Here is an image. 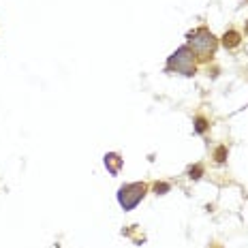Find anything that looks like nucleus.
Wrapping results in <instances>:
<instances>
[{
	"label": "nucleus",
	"instance_id": "obj_1",
	"mask_svg": "<svg viewBox=\"0 0 248 248\" xmlns=\"http://www.w3.org/2000/svg\"><path fill=\"white\" fill-rule=\"evenodd\" d=\"M186 39H188V47L193 49L195 58L199 60H208L214 56L216 51V45H218V41H216V37L210 32L208 28H195L193 32L186 34Z\"/></svg>",
	"mask_w": 248,
	"mask_h": 248
},
{
	"label": "nucleus",
	"instance_id": "obj_2",
	"mask_svg": "<svg viewBox=\"0 0 248 248\" xmlns=\"http://www.w3.org/2000/svg\"><path fill=\"white\" fill-rule=\"evenodd\" d=\"M195 71H197V64H195V54L188 45H182L173 51L167 58V64H165V73H178L184 77H193Z\"/></svg>",
	"mask_w": 248,
	"mask_h": 248
},
{
	"label": "nucleus",
	"instance_id": "obj_3",
	"mask_svg": "<svg viewBox=\"0 0 248 248\" xmlns=\"http://www.w3.org/2000/svg\"><path fill=\"white\" fill-rule=\"evenodd\" d=\"M146 193H148V184H143V182L122 184L120 188H118V203H120V208L124 212H131L143 201Z\"/></svg>",
	"mask_w": 248,
	"mask_h": 248
},
{
	"label": "nucleus",
	"instance_id": "obj_4",
	"mask_svg": "<svg viewBox=\"0 0 248 248\" xmlns=\"http://www.w3.org/2000/svg\"><path fill=\"white\" fill-rule=\"evenodd\" d=\"M103 163H105L107 171H109L111 175H118L120 169H122V165H124V158L118 152H107L105 156H103Z\"/></svg>",
	"mask_w": 248,
	"mask_h": 248
},
{
	"label": "nucleus",
	"instance_id": "obj_5",
	"mask_svg": "<svg viewBox=\"0 0 248 248\" xmlns=\"http://www.w3.org/2000/svg\"><path fill=\"white\" fill-rule=\"evenodd\" d=\"M240 43H242V34L237 32V30H229V32L223 34V45H225L227 49H233Z\"/></svg>",
	"mask_w": 248,
	"mask_h": 248
},
{
	"label": "nucleus",
	"instance_id": "obj_6",
	"mask_svg": "<svg viewBox=\"0 0 248 248\" xmlns=\"http://www.w3.org/2000/svg\"><path fill=\"white\" fill-rule=\"evenodd\" d=\"M208 120H205V118H201V116H197L195 118V133H197V135H201V133H205L208 131Z\"/></svg>",
	"mask_w": 248,
	"mask_h": 248
},
{
	"label": "nucleus",
	"instance_id": "obj_7",
	"mask_svg": "<svg viewBox=\"0 0 248 248\" xmlns=\"http://www.w3.org/2000/svg\"><path fill=\"white\" fill-rule=\"evenodd\" d=\"M201 175H203V167H201V165H195V167L188 169V178L190 180H199Z\"/></svg>",
	"mask_w": 248,
	"mask_h": 248
},
{
	"label": "nucleus",
	"instance_id": "obj_8",
	"mask_svg": "<svg viewBox=\"0 0 248 248\" xmlns=\"http://www.w3.org/2000/svg\"><path fill=\"white\" fill-rule=\"evenodd\" d=\"M214 158H216V163H225V161H227V148H225V146H218V148H216Z\"/></svg>",
	"mask_w": 248,
	"mask_h": 248
},
{
	"label": "nucleus",
	"instance_id": "obj_9",
	"mask_svg": "<svg viewBox=\"0 0 248 248\" xmlns=\"http://www.w3.org/2000/svg\"><path fill=\"white\" fill-rule=\"evenodd\" d=\"M169 188H171V186H169L167 182H156V184H154V193H156V195L169 193Z\"/></svg>",
	"mask_w": 248,
	"mask_h": 248
}]
</instances>
